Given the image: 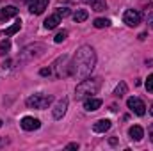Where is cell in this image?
Returning a JSON list of instances; mask_svg holds the SVG:
<instances>
[{
    "label": "cell",
    "mask_w": 153,
    "mask_h": 151,
    "mask_svg": "<svg viewBox=\"0 0 153 151\" xmlns=\"http://www.w3.org/2000/svg\"><path fill=\"white\" fill-rule=\"evenodd\" d=\"M123 21L128 27H137L141 23V13L135 11V9H126L125 14H123Z\"/></svg>",
    "instance_id": "277c9868"
},
{
    "label": "cell",
    "mask_w": 153,
    "mask_h": 151,
    "mask_svg": "<svg viewBox=\"0 0 153 151\" xmlns=\"http://www.w3.org/2000/svg\"><path fill=\"white\" fill-rule=\"evenodd\" d=\"M66 36H68V32H66V30H61V32H57V36L53 38V41H55V43H62V41L66 39Z\"/></svg>",
    "instance_id": "44dd1931"
},
{
    "label": "cell",
    "mask_w": 153,
    "mask_h": 151,
    "mask_svg": "<svg viewBox=\"0 0 153 151\" xmlns=\"http://www.w3.org/2000/svg\"><path fill=\"white\" fill-rule=\"evenodd\" d=\"M2 123H4V121H2V119H0V126H2Z\"/></svg>",
    "instance_id": "4dcf8cb0"
},
{
    "label": "cell",
    "mask_w": 153,
    "mask_h": 151,
    "mask_svg": "<svg viewBox=\"0 0 153 151\" xmlns=\"http://www.w3.org/2000/svg\"><path fill=\"white\" fill-rule=\"evenodd\" d=\"M109 25H111V20H107V18H96L94 20V27L96 29H105Z\"/></svg>",
    "instance_id": "d6986e66"
},
{
    "label": "cell",
    "mask_w": 153,
    "mask_h": 151,
    "mask_svg": "<svg viewBox=\"0 0 153 151\" xmlns=\"http://www.w3.org/2000/svg\"><path fill=\"white\" fill-rule=\"evenodd\" d=\"M39 73H41V76H48V75H50V73H52V71H50L48 68H45V70H41Z\"/></svg>",
    "instance_id": "cb8c5ba5"
},
{
    "label": "cell",
    "mask_w": 153,
    "mask_h": 151,
    "mask_svg": "<svg viewBox=\"0 0 153 151\" xmlns=\"http://www.w3.org/2000/svg\"><path fill=\"white\" fill-rule=\"evenodd\" d=\"M18 14V9L14 5H5L0 9V21H7L9 18H14Z\"/></svg>",
    "instance_id": "9c48e42d"
},
{
    "label": "cell",
    "mask_w": 153,
    "mask_h": 151,
    "mask_svg": "<svg viewBox=\"0 0 153 151\" xmlns=\"http://www.w3.org/2000/svg\"><path fill=\"white\" fill-rule=\"evenodd\" d=\"M57 14H61V16L64 18V16L70 14V9H66V7H59V9H57Z\"/></svg>",
    "instance_id": "603a6c76"
},
{
    "label": "cell",
    "mask_w": 153,
    "mask_h": 151,
    "mask_svg": "<svg viewBox=\"0 0 153 151\" xmlns=\"http://www.w3.org/2000/svg\"><path fill=\"white\" fill-rule=\"evenodd\" d=\"M61 18H62V16H61V14H57V13H55V14H52V16H48V18L45 20V23H43V25H45V29H48V30L55 29V27L61 23Z\"/></svg>",
    "instance_id": "5bb4252c"
},
{
    "label": "cell",
    "mask_w": 153,
    "mask_h": 151,
    "mask_svg": "<svg viewBox=\"0 0 153 151\" xmlns=\"http://www.w3.org/2000/svg\"><path fill=\"white\" fill-rule=\"evenodd\" d=\"M22 128L25 130V132H34V130H38L39 126H41V121L36 119V117H30V115H25L23 119H22Z\"/></svg>",
    "instance_id": "8992f818"
},
{
    "label": "cell",
    "mask_w": 153,
    "mask_h": 151,
    "mask_svg": "<svg viewBox=\"0 0 153 151\" xmlns=\"http://www.w3.org/2000/svg\"><path fill=\"white\" fill-rule=\"evenodd\" d=\"M150 23H152V25H153V18H150Z\"/></svg>",
    "instance_id": "f546056e"
},
{
    "label": "cell",
    "mask_w": 153,
    "mask_h": 151,
    "mask_svg": "<svg viewBox=\"0 0 153 151\" xmlns=\"http://www.w3.org/2000/svg\"><path fill=\"white\" fill-rule=\"evenodd\" d=\"M52 103V96L50 94H32L30 98H27V107L29 109H38L43 110Z\"/></svg>",
    "instance_id": "3957f363"
},
{
    "label": "cell",
    "mask_w": 153,
    "mask_h": 151,
    "mask_svg": "<svg viewBox=\"0 0 153 151\" xmlns=\"http://www.w3.org/2000/svg\"><path fill=\"white\" fill-rule=\"evenodd\" d=\"M39 48H45V46H43V44H34V46H27V48H25V50H23V52L20 53V57H18V59H20L22 62H23V61H30L32 57H36V55H38V53H36V50H39Z\"/></svg>",
    "instance_id": "ba28073f"
},
{
    "label": "cell",
    "mask_w": 153,
    "mask_h": 151,
    "mask_svg": "<svg viewBox=\"0 0 153 151\" xmlns=\"http://www.w3.org/2000/svg\"><path fill=\"white\" fill-rule=\"evenodd\" d=\"M150 114L153 115V103H152V107H150Z\"/></svg>",
    "instance_id": "f1b7e54d"
},
{
    "label": "cell",
    "mask_w": 153,
    "mask_h": 151,
    "mask_svg": "<svg viewBox=\"0 0 153 151\" xmlns=\"http://www.w3.org/2000/svg\"><path fill=\"white\" fill-rule=\"evenodd\" d=\"M111 126H112V123H111L109 119H98V121L93 124V130H94L96 133H105L107 130H111Z\"/></svg>",
    "instance_id": "7c38bea8"
},
{
    "label": "cell",
    "mask_w": 153,
    "mask_h": 151,
    "mask_svg": "<svg viewBox=\"0 0 153 151\" xmlns=\"http://www.w3.org/2000/svg\"><path fill=\"white\" fill-rule=\"evenodd\" d=\"M20 29H22V21H20V20H16V21H14L11 27L4 29V30H2V34H5V36H14V34H16Z\"/></svg>",
    "instance_id": "2e32d148"
},
{
    "label": "cell",
    "mask_w": 153,
    "mask_h": 151,
    "mask_svg": "<svg viewBox=\"0 0 153 151\" xmlns=\"http://www.w3.org/2000/svg\"><path fill=\"white\" fill-rule=\"evenodd\" d=\"M100 85H102L100 78H84V80H80V84L75 89V98L76 100H85V98L94 96L100 91Z\"/></svg>",
    "instance_id": "7a4b0ae2"
},
{
    "label": "cell",
    "mask_w": 153,
    "mask_h": 151,
    "mask_svg": "<svg viewBox=\"0 0 153 151\" xmlns=\"http://www.w3.org/2000/svg\"><path fill=\"white\" fill-rule=\"evenodd\" d=\"M9 50H11V41H9V39H4V41L0 43V55H7Z\"/></svg>",
    "instance_id": "ffe728a7"
},
{
    "label": "cell",
    "mask_w": 153,
    "mask_h": 151,
    "mask_svg": "<svg viewBox=\"0 0 153 151\" xmlns=\"http://www.w3.org/2000/svg\"><path fill=\"white\" fill-rule=\"evenodd\" d=\"M16 4H27V2H30V0H14Z\"/></svg>",
    "instance_id": "83f0119b"
},
{
    "label": "cell",
    "mask_w": 153,
    "mask_h": 151,
    "mask_svg": "<svg viewBox=\"0 0 153 151\" xmlns=\"http://www.w3.org/2000/svg\"><path fill=\"white\" fill-rule=\"evenodd\" d=\"M102 107V100L100 98H85V101H84V109L87 110V112H94V110H98Z\"/></svg>",
    "instance_id": "30bf717a"
},
{
    "label": "cell",
    "mask_w": 153,
    "mask_h": 151,
    "mask_svg": "<svg viewBox=\"0 0 153 151\" xmlns=\"http://www.w3.org/2000/svg\"><path fill=\"white\" fill-rule=\"evenodd\" d=\"M66 150H78V144H76V142H71V144L66 146Z\"/></svg>",
    "instance_id": "d4e9b609"
},
{
    "label": "cell",
    "mask_w": 153,
    "mask_h": 151,
    "mask_svg": "<svg viewBox=\"0 0 153 151\" xmlns=\"http://www.w3.org/2000/svg\"><path fill=\"white\" fill-rule=\"evenodd\" d=\"M48 7V0H30L29 4V11L32 14H41L45 13V9Z\"/></svg>",
    "instance_id": "52a82bcc"
},
{
    "label": "cell",
    "mask_w": 153,
    "mask_h": 151,
    "mask_svg": "<svg viewBox=\"0 0 153 151\" xmlns=\"http://www.w3.org/2000/svg\"><path fill=\"white\" fill-rule=\"evenodd\" d=\"M148 135H150V139H152V142H153V123L150 124V128H148Z\"/></svg>",
    "instance_id": "484cf974"
},
{
    "label": "cell",
    "mask_w": 153,
    "mask_h": 151,
    "mask_svg": "<svg viewBox=\"0 0 153 151\" xmlns=\"http://www.w3.org/2000/svg\"><path fill=\"white\" fill-rule=\"evenodd\" d=\"M89 18V13L85 11V9H76L75 13H73V20H75L76 23H82V21H85Z\"/></svg>",
    "instance_id": "e0dca14e"
},
{
    "label": "cell",
    "mask_w": 153,
    "mask_h": 151,
    "mask_svg": "<svg viewBox=\"0 0 153 151\" xmlns=\"http://www.w3.org/2000/svg\"><path fill=\"white\" fill-rule=\"evenodd\" d=\"M126 105H128V109H130L132 112L137 114V115H144V112H146V105H144V101H143L141 98L132 96V98H128Z\"/></svg>",
    "instance_id": "5b68a950"
},
{
    "label": "cell",
    "mask_w": 153,
    "mask_h": 151,
    "mask_svg": "<svg viewBox=\"0 0 153 151\" xmlns=\"http://www.w3.org/2000/svg\"><path fill=\"white\" fill-rule=\"evenodd\" d=\"M126 91H128L126 84H125V82H119V84L116 85V89H114V94L117 96V98H121V96H125V94H126Z\"/></svg>",
    "instance_id": "ac0fdd59"
},
{
    "label": "cell",
    "mask_w": 153,
    "mask_h": 151,
    "mask_svg": "<svg viewBox=\"0 0 153 151\" xmlns=\"http://www.w3.org/2000/svg\"><path fill=\"white\" fill-rule=\"evenodd\" d=\"M82 2L89 4L93 11H105L107 9V2L105 0H82Z\"/></svg>",
    "instance_id": "9a60e30c"
},
{
    "label": "cell",
    "mask_w": 153,
    "mask_h": 151,
    "mask_svg": "<svg viewBox=\"0 0 153 151\" xmlns=\"http://www.w3.org/2000/svg\"><path fill=\"white\" fill-rule=\"evenodd\" d=\"M128 135H130V139H132V141L139 142V141H143V137H144V130H143L139 124H134V126L128 130Z\"/></svg>",
    "instance_id": "4fadbf2b"
},
{
    "label": "cell",
    "mask_w": 153,
    "mask_h": 151,
    "mask_svg": "<svg viewBox=\"0 0 153 151\" xmlns=\"http://www.w3.org/2000/svg\"><path fill=\"white\" fill-rule=\"evenodd\" d=\"M66 109H68V100L66 98L59 100L57 105H55V109H53V119H61L66 114Z\"/></svg>",
    "instance_id": "8fae6325"
},
{
    "label": "cell",
    "mask_w": 153,
    "mask_h": 151,
    "mask_svg": "<svg viewBox=\"0 0 153 151\" xmlns=\"http://www.w3.org/2000/svg\"><path fill=\"white\" fill-rule=\"evenodd\" d=\"M5 144H7V139H2V137H0V148H4Z\"/></svg>",
    "instance_id": "4316f807"
},
{
    "label": "cell",
    "mask_w": 153,
    "mask_h": 151,
    "mask_svg": "<svg viewBox=\"0 0 153 151\" xmlns=\"http://www.w3.org/2000/svg\"><path fill=\"white\" fill-rule=\"evenodd\" d=\"M96 64V53L89 44H84L76 50V53L73 55V61L70 64V71L68 75L73 76L75 80H84L91 75V71L94 70Z\"/></svg>",
    "instance_id": "6da1fadb"
},
{
    "label": "cell",
    "mask_w": 153,
    "mask_h": 151,
    "mask_svg": "<svg viewBox=\"0 0 153 151\" xmlns=\"http://www.w3.org/2000/svg\"><path fill=\"white\" fill-rule=\"evenodd\" d=\"M146 91L153 94V75H150L148 76V80H146Z\"/></svg>",
    "instance_id": "7402d4cb"
}]
</instances>
